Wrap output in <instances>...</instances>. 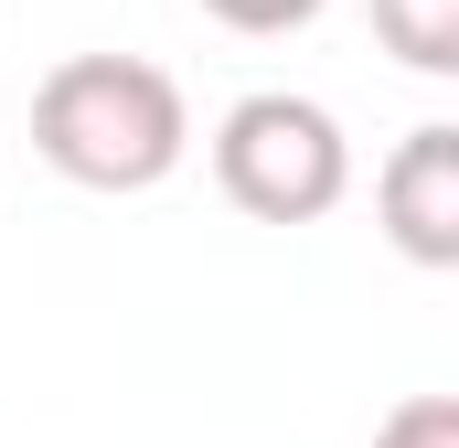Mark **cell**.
I'll return each instance as SVG.
<instances>
[{
  "instance_id": "cell-1",
  "label": "cell",
  "mask_w": 459,
  "mask_h": 448,
  "mask_svg": "<svg viewBox=\"0 0 459 448\" xmlns=\"http://www.w3.org/2000/svg\"><path fill=\"white\" fill-rule=\"evenodd\" d=\"M32 150L75 193H150L182 171L193 108H182L171 65H150V54H65L32 86Z\"/></svg>"
},
{
  "instance_id": "cell-2",
  "label": "cell",
  "mask_w": 459,
  "mask_h": 448,
  "mask_svg": "<svg viewBox=\"0 0 459 448\" xmlns=\"http://www.w3.org/2000/svg\"><path fill=\"white\" fill-rule=\"evenodd\" d=\"M214 182H225L235 214L256 224H321L352 193V139L321 97H289V86H256L214 117Z\"/></svg>"
},
{
  "instance_id": "cell-3",
  "label": "cell",
  "mask_w": 459,
  "mask_h": 448,
  "mask_svg": "<svg viewBox=\"0 0 459 448\" xmlns=\"http://www.w3.org/2000/svg\"><path fill=\"white\" fill-rule=\"evenodd\" d=\"M374 224L395 235L406 267H459V128L428 117L385 150L374 171Z\"/></svg>"
},
{
  "instance_id": "cell-4",
  "label": "cell",
  "mask_w": 459,
  "mask_h": 448,
  "mask_svg": "<svg viewBox=\"0 0 459 448\" xmlns=\"http://www.w3.org/2000/svg\"><path fill=\"white\" fill-rule=\"evenodd\" d=\"M374 43L406 75H459V0H374Z\"/></svg>"
},
{
  "instance_id": "cell-5",
  "label": "cell",
  "mask_w": 459,
  "mask_h": 448,
  "mask_svg": "<svg viewBox=\"0 0 459 448\" xmlns=\"http://www.w3.org/2000/svg\"><path fill=\"white\" fill-rule=\"evenodd\" d=\"M374 448H459V395H406L374 427Z\"/></svg>"
},
{
  "instance_id": "cell-6",
  "label": "cell",
  "mask_w": 459,
  "mask_h": 448,
  "mask_svg": "<svg viewBox=\"0 0 459 448\" xmlns=\"http://www.w3.org/2000/svg\"><path fill=\"white\" fill-rule=\"evenodd\" d=\"M204 11H214L225 32H256V43H267V32H299V22H321L332 0H204Z\"/></svg>"
}]
</instances>
